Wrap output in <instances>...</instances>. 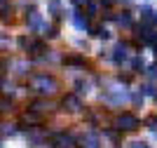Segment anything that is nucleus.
I'll use <instances>...</instances> for the list:
<instances>
[{"instance_id": "nucleus-1", "label": "nucleus", "mask_w": 157, "mask_h": 148, "mask_svg": "<svg viewBox=\"0 0 157 148\" xmlns=\"http://www.w3.org/2000/svg\"><path fill=\"white\" fill-rule=\"evenodd\" d=\"M120 125H124V129H134L136 127V120L131 115H124V118H120Z\"/></svg>"}, {"instance_id": "nucleus-2", "label": "nucleus", "mask_w": 157, "mask_h": 148, "mask_svg": "<svg viewBox=\"0 0 157 148\" xmlns=\"http://www.w3.org/2000/svg\"><path fill=\"white\" fill-rule=\"evenodd\" d=\"M136 148H145V143H143V141H141V143H136Z\"/></svg>"}]
</instances>
